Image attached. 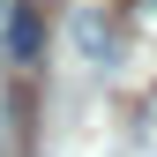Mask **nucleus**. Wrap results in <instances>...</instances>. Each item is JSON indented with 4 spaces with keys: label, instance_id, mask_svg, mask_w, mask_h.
Returning <instances> with one entry per match:
<instances>
[{
    "label": "nucleus",
    "instance_id": "nucleus-4",
    "mask_svg": "<svg viewBox=\"0 0 157 157\" xmlns=\"http://www.w3.org/2000/svg\"><path fill=\"white\" fill-rule=\"evenodd\" d=\"M0 23H8V0H0Z\"/></svg>",
    "mask_w": 157,
    "mask_h": 157
},
{
    "label": "nucleus",
    "instance_id": "nucleus-3",
    "mask_svg": "<svg viewBox=\"0 0 157 157\" xmlns=\"http://www.w3.org/2000/svg\"><path fill=\"white\" fill-rule=\"evenodd\" d=\"M127 23L142 30V37H157V0H127Z\"/></svg>",
    "mask_w": 157,
    "mask_h": 157
},
{
    "label": "nucleus",
    "instance_id": "nucleus-1",
    "mask_svg": "<svg viewBox=\"0 0 157 157\" xmlns=\"http://www.w3.org/2000/svg\"><path fill=\"white\" fill-rule=\"evenodd\" d=\"M75 52H82L90 67H105V60H112V23H105L97 8H82V15H75Z\"/></svg>",
    "mask_w": 157,
    "mask_h": 157
},
{
    "label": "nucleus",
    "instance_id": "nucleus-2",
    "mask_svg": "<svg viewBox=\"0 0 157 157\" xmlns=\"http://www.w3.org/2000/svg\"><path fill=\"white\" fill-rule=\"evenodd\" d=\"M37 45H45V23H37V8H30V0H23V8H8V52H15V60H37Z\"/></svg>",
    "mask_w": 157,
    "mask_h": 157
}]
</instances>
